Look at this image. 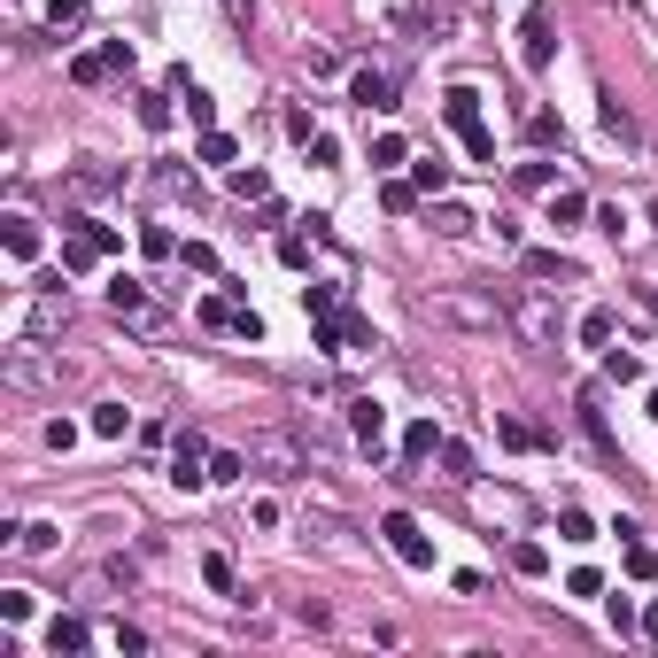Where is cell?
<instances>
[{
	"label": "cell",
	"mask_w": 658,
	"mask_h": 658,
	"mask_svg": "<svg viewBox=\"0 0 658 658\" xmlns=\"http://www.w3.org/2000/svg\"><path fill=\"white\" fill-rule=\"evenodd\" d=\"M511 566H519V573H542L550 558H542V542H511Z\"/></svg>",
	"instance_id": "obj_32"
},
{
	"label": "cell",
	"mask_w": 658,
	"mask_h": 658,
	"mask_svg": "<svg viewBox=\"0 0 658 658\" xmlns=\"http://www.w3.org/2000/svg\"><path fill=\"white\" fill-rule=\"evenodd\" d=\"M434 449H442V426H434V419H411V434H403V457L419 465V457H434Z\"/></svg>",
	"instance_id": "obj_10"
},
{
	"label": "cell",
	"mask_w": 658,
	"mask_h": 658,
	"mask_svg": "<svg viewBox=\"0 0 658 658\" xmlns=\"http://www.w3.org/2000/svg\"><path fill=\"white\" fill-rule=\"evenodd\" d=\"M581 341H589V349H604V341H612V310H589V318H581Z\"/></svg>",
	"instance_id": "obj_27"
},
{
	"label": "cell",
	"mask_w": 658,
	"mask_h": 658,
	"mask_svg": "<svg viewBox=\"0 0 658 658\" xmlns=\"http://www.w3.org/2000/svg\"><path fill=\"white\" fill-rule=\"evenodd\" d=\"M302 302H310V318H333V310H341V295H333V287H302Z\"/></svg>",
	"instance_id": "obj_34"
},
{
	"label": "cell",
	"mask_w": 658,
	"mask_h": 658,
	"mask_svg": "<svg viewBox=\"0 0 658 658\" xmlns=\"http://www.w3.org/2000/svg\"><path fill=\"white\" fill-rule=\"evenodd\" d=\"M581 217H589L581 194H550V225H581Z\"/></svg>",
	"instance_id": "obj_23"
},
{
	"label": "cell",
	"mask_w": 658,
	"mask_h": 658,
	"mask_svg": "<svg viewBox=\"0 0 658 658\" xmlns=\"http://www.w3.org/2000/svg\"><path fill=\"white\" fill-rule=\"evenodd\" d=\"M140 124H148V132H163V124H171V101H163V93H140Z\"/></svg>",
	"instance_id": "obj_26"
},
{
	"label": "cell",
	"mask_w": 658,
	"mask_h": 658,
	"mask_svg": "<svg viewBox=\"0 0 658 658\" xmlns=\"http://www.w3.org/2000/svg\"><path fill=\"white\" fill-rule=\"evenodd\" d=\"M171 488H186V496H194V488H210V465H202V442H194V434L171 449Z\"/></svg>",
	"instance_id": "obj_6"
},
{
	"label": "cell",
	"mask_w": 658,
	"mask_h": 658,
	"mask_svg": "<svg viewBox=\"0 0 658 658\" xmlns=\"http://www.w3.org/2000/svg\"><path fill=\"white\" fill-rule=\"evenodd\" d=\"M194 155H202V163H233V140H225V132L210 124V132H202V148H194Z\"/></svg>",
	"instance_id": "obj_29"
},
{
	"label": "cell",
	"mask_w": 658,
	"mask_h": 658,
	"mask_svg": "<svg viewBox=\"0 0 658 658\" xmlns=\"http://www.w3.org/2000/svg\"><path fill=\"white\" fill-rule=\"evenodd\" d=\"M496 434H504V449H542V426L527 419H496Z\"/></svg>",
	"instance_id": "obj_16"
},
{
	"label": "cell",
	"mask_w": 658,
	"mask_h": 658,
	"mask_svg": "<svg viewBox=\"0 0 658 658\" xmlns=\"http://www.w3.org/2000/svg\"><path fill=\"white\" fill-rule=\"evenodd\" d=\"M442 186H449V163H442V155H434V163H419V194H442Z\"/></svg>",
	"instance_id": "obj_36"
},
{
	"label": "cell",
	"mask_w": 658,
	"mask_h": 658,
	"mask_svg": "<svg viewBox=\"0 0 658 658\" xmlns=\"http://www.w3.org/2000/svg\"><path fill=\"white\" fill-rule=\"evenodd\" d=\"M473 225H480V217H473V210H457V202H442V210H434V233H442V240H465Z\"/></svg>",
	"instance_id": "obj_13"
},
{
	"label": "cell",
	"mask_w": 658,
	"mask_h": 658,
	"mask_svg": "<svg viewBox=\"0 0 658 658\" xmlns=\"http://www.w3.org/2000/svg\"><path fill=\"white\" fill-rule=\"evenodd\" d=\"M380 535H388L395 542V558H403V566H434V542H426L419 535V519H411V511H388V519H380Z\"/></svg>",
	"instance_id": "obj_3"
},
{
	"label": "cell",
	"mask_w": 658,
	"mask_h": 658,
	"mask_svg": "<svg viewBox=\"0 0 658 658\" xmlns=\"http://www.w3.org/2000/svg\"><path fill=\"white\" fill-rule=\"evenodd\" d=\"M70 78H78V86H101V78H117V70H109V55L93 47V55H78V62H70Z\"/></svg>",
	"instance_id": "obj_17"
},
{
	"label": "cell",
	"mask_w": 658,
	"mask_h": 658,
	"mask_svg": "<svg viewBox=\"0 0 658 658\" xmlns=\"http://www.w3.org/2000/svg\"><path fill=\"white\" fill-rule=\"evenodd\" d=\"M419 8H426V24H434V31H449V16H457L449 0H419Z\"/></svg>",
	"instance_id": "obj_40"
},
{
	"label": "cell",
	"mask_w": 658,
	"mask_h": 658,
	"mask_svg": "<svg viewBox=\"0 0 658 658\" xmlns=\"http://www.w3.org/2000/svg\"><path fill=\"white\" fill-rule=\"evenodd\" d=\"M643 635H651V643H658V604H651V612H643Z\"/></svg>",
	"instance_id": "obj_41"
},
{
	"label": "cell",
	"mask_w": 658,
	"mask_h": 658,
	"mask_svg": "<svg viewBox=\"0 0 658 658\" xmlns=\"http://www.w3.org/2000/svg\"><path fill=\"white\" fill-rule=\"evenodd\" d=\"M504 310H511V326L527 333L535 349H558V302H542V295H511Z\"/></svg>",
	"instance_id": "obj_2"
},
{
	"label": "cell",
	"mask_w": 658,
	"mask_h": 658,
	"mask_svg": "<svg viewBox=\"0 0 658 658\" xmlns=\"http://www.w3.org/2000/svg\"><path fill=\"white\" fill-rule=\"evenodd\" d=\"M604 132H612V140H628V148H635V117L620 109V101H612V93H604Z\"/></svg>",
	"instance_id": "obj_20"
},
{
	"label": "cell",
	"mask_w": 658,
	"mask_h": 658,
	"mask_svg": "<svg viewBox=\"0 0 658 658\" xmlns=\"http://www.w3.org/2000/svg\"><path fill=\"white\" fill-rule=\"evenodd\" d=\"M109 310H117V318H148V287H140V279H117V287H109Z\"/></svg>",
	"instance_id": "obj_9"
},
{
	"label": "cell",
	"mask_w": 658,
	"mask_h": 658,
	"mask_svg": "<svg viewBox=\"0 0 658 658\" xmlns=\"http://www.w3.org/2000/svg\"><path fill=\"white\" fill-rule=\"evenodd\" d=\"M70 186H78V194H109V186H124V171H101V163H86V171H70Z\"/></svg>",
	"instance_id": "obj_14"
},
{
	"label": "cell",
	"mask_w": 658,
	"mask_h": 658,
	"mask_svg": "<svg viewBox=\"0 0 658 658\" xmlns=\"http://www.w3.org/2000/svg\"><path fill=\"white\" fill-rule=\"evenodd\" d=\"M550 179H558V163H519V171H511V186H527V194H542Z\"/></svg>",
	"instance_id": "obj_22"
},
{
	"label": "cell",
	"mask_w": 658,
	"mask_h": 658,
	"mask_svg": "<svg viewBox=\"0 0 658 658\" xmlns=\"http://www.w3.org/2000/svg\"><path fill=\"white\" fill-rule=\"evenodd\" d=\"M442 473H449V480H480L473 449H465V442H442Z\"/></svg>",
	"instance_id": "obj_15"
},
{
	"label": "cell",
	"mask_w": 658,
	"mask_h": 658,
	"mask_svg": "<svg viewBox=\"0 0 658 658\" xmlns=\"http://www.w3.org/2000/svg\"><path fill=\"white\" fill-rule=\"evenodd\" d=\"M349 101L380 117V109H395V78H388V70H357V78H349Z\"/></svg>",
	"instance_id": "obj_7"
},
{
	"label": "cell",
	"mask_w": 658,
	"mask_h": 658,
	"mask_svg": "<svg viewBox=\"0 0 658 658\" xmlns=\"http://www.w3.org/2000/svg\"><path fill=\"white\" fill-rule=\"evenodd\" d=\"M558 535L566 542H597V519H589V511H558Z\"/></svg>",
	"instance_id": "obj_21"
},
{
	"label": "cell",
	"mask_w": 658,
	"mask_h": 658,
	"mask_svg": "<svg viewBox=\"0 0 658 658\" xmlns=\"http://www.w3.org/2000/svg\"><path fill=\"white\" fill-rule=\"evenodd\" d=\"M31 612V589H0V620H24Z\"/></svg>",
	"instance_id": "obj_38"
},
{
	"label": "cell",
	"mask_w": 658,
	"mask_h": 658,
	"mask_svg": "<svg viewBox=\"0 0 658 658\" xmlns=\"http://www.w3.org/2000/svg\"><path fill=\"white\" fill-rule=\"evenodd\" d=\"M140 248H148V256H179V240L163 233V225H148V233H140Z\"/></svg>",
	"instance_id": "obj_39"
},
{
	"label": "cell",
	"mask_w": 658,
	"mask_h": 658,
	"mask_svg": "<svg viewBox=\"0 0 658 658\" xmlns=\"http://www.w3.org/2000/svg\"><path fill=\"white\" fill-rule=\"evenodd\" d=\"M527 140H535V148H550V140H558V117H550V109H535V117H527Z\"/></svg>",
	"instance_id": "obj_33"
},
{
	"label": "cell",
	"mask_w": 658,
	"mask_h": 658,
	"mask_svg": "<svg viewBox=\"0 0 658 658\" xmlns=\"http://www.w3.org/2000/svg\"><path fill=\"white\" fill-rule=\"evenodd\" d=\"M240 473H248V457H240V449H217V457H210V480H240Z\"/></svg>",
	"instance_id": "obj_30"
},
{
	"label": "cell",
	"mask_w": 658,
	"mask_h": 658,
	"mask_svg": "<svg viewBox=\"0 0 658 658\" xmlns=\"http://www.w3.org/2000/svg\"><path fill=\"white\" fill-rule=\"evenodd\" d=\"M233 194H240V202H264L271 179H264V171H233Z\"/></svg>",
	"instance_id": "obj_28"
},
{
	"label": "cell",
	"mask_w": 658,
	"mask_h": 658,
	"mask_svg": "<svg viewBox=\"0 0 658 658\" xmlns=\"http://www.w3.org/2000/svg\"><path fill=\"white\" fill-rule=\"evenodd\" d=\"M395 163H411V148H403L395 132H380V140H372V171H395Z\"/></svg>",
	"instance_id": "obj_19"
},
{
	"label": "cell",
	"mask_w": 658,
	"mask_h": 658,
	"mask_svg": "<svg viewBox=\"0 0 658 658\" xmlns=\"http://www.w3.org/2000/svg\"><path fill=\"white\" fill-rule=\"evenodd\" d=\"M47 24H86V0H47Z\"/></svg>",
	"instance_id": "obj_31"
},
{
	"label": "cell",
	"mask_w": 658,
	"mask_h": 658,
	"mask_svg": "<svg viewBox=\"0 0 658 658\" xmlns=\"http://www.w3.org/2000/svg\"><path fill=\"white\" fill-rule=\"evenodd\" d=\"M124 426H132V419H124V403H93V434H109V442H117Z\"/></svg>",
	"instance_id": "obj_24"
},
{
	"label": "cell",
	"mask_w": 658,
	"mask_h": 658,
	"mask_svg": "<svg viewBox=\"0 0 658 658\" xmlns=\"http://www.w3.org/2000/svg\"><path fill=\"white\" fill-rule=\"evenodd\" d=\"M86 264H101V248H93L86 233H70L62 240V271H86Z\"/></svg>",
	"instance_id": "obj_18"
},
{
	"label": "cell",
	"mask_w": 658,
	"mask_h": 658,
	"mask_svg": "<svg viewBox=\"0 0 658 658\" xmlns=\"http://www.w3.org/2000/svg\"><path fill=\"white\" fill-rule=\"evenodd\" d=\"M527 271H535V279H573V256H558V248H527Z\"/></svg>",
	"instance_id": "obj_12"
},
{
	"label": "cell",
	"mask_w": 658,
	"mask_h": 658,
	"mask_svg": "<svg viewBox=\"0 0 658 658\" xmlns=\"http://www.w3.org/2000/svg\"><path fill=\"white\" fill-rule=\"evenodd\" d=\"M186 117H194V124H202V132H210V124H217V101H210V93H202V86H186Z\"/></svg>",
	"instance_id": "obj_25"
},
{
	"label": "cell",
	"mask_w": 658,
	"mask_h": 658,
	"mask_svg": "<svg viewBox=\"0 0 658 658\" xmlns=\"http://www.w3.org/2000/svg\"><path fill=\"white\" fill-rule=\"evenodd\" d=\"M8 256H16V264L39 256V225H31V217H8Z\"/></svg>",
	"instance_id": "obj_11"
},
{
	"label": "cell",
	"mask_w": 658,
	"mask_h": 658,
	"mask_svg": "<svg viewBox=\"0 0 658 658\" xmlns=\"http://www.w3.org/2000/svg\"><path fill=\"white\" fill-rule=\"evenodd\" d=\"M550 55H558L550 8H527V16H519V62H527V70H550Z\"/></svg>",
	"instance_id": "obj_4"
},
{
	"label": "cell",
	"mask_w": 658,
	"mask_h": 658,
	"mask_svg": "<svg viewBox=\"0 0 658 658\" xmlns=\"http://www.w3.org/2000/svg\"><path fill=\"white\" fill-rule=\"evenodd\" d=\"M86 643H93L86 620H55V628H47V651H55V658H78Z\"/></svg>",
	"instance_id": "obj_8"
},
{
	"label": "cell",
	"mask_w": 658,
	"mask_h": 658,
	"mask_svg": "<svg viewBox=\"0 0 658 658\" xmlns=\"http://www.w3.org/2000/svg\"><path fill=\"white\" fill-rule=\"evenodd\" d=\"M442 117H449V132L465 140V155L496 171V140H488V124H480V93H473V86H449V93H442Z\"/></svg>",
	"instance_id": "obj_1"
},
{
	"label": "cell",
	"mask_w": 658,
	"mask_h": 658,
	"mask_svg": "<svg viewBox=\"0 0 658 658\" xmlns=\"http://www.w3.org/2000/svg\"><path fill=\"white\" fill-rule=\"evenodd\" d=\"M349 434H357L372 457H380V434H388V411L372 403V395H349Z\"/></svg>",
	"instance_id": "obj_5"
},
{
	"label": "cell",
	"mask_w": 658,
	"mask_h": 658,
	"mask_svg": "<svg viewBox=\"0 0 658 658\" xmlns=\"http://www.w3.org/2000/svg\"><path fill=\"white\" fill-rule=\"evenodd\" d=\"M604 380H620V388H628V380H635V357H620V349H604Z\"/></svg>",
	"instance_id": "obj_37"
},
{
	"label": "cell",
	"mask_w": 658,
	"mask_h": 658,
	"mask_svg": "<svg viewBox=\"0 0 658 658\" xmlns=\"http://www.w3.org/2000/svg\"><path fill=\"white\" fill-rule=\"evenodd\" d=\"M202 581H210V589H233V558H217V550H210V558H202Z\"/></svg>",
	"instance_id": "obj_35"
}]
</instances>
